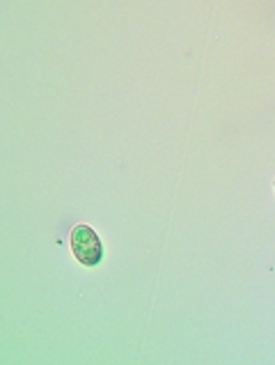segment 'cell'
I'll list each match as a JSON object with an SVG mask.
<instances>
[{
	"label": "cell",
	"instance_id": "1",
	"mask_svg": "<svg viewBox=\"0 0 275 365\" xmlns=\"http://www.w3.org/2000/svg\"><path fill=\"white\" fill-rule=\"evenodd\" d=\"M71 253L85 267H97L103 257V246L99 235L92 230L90 225H76L69 235Z\"/></svg>",
	"mask_w": 275,
	"mask_h": 365
}]
</instances>
